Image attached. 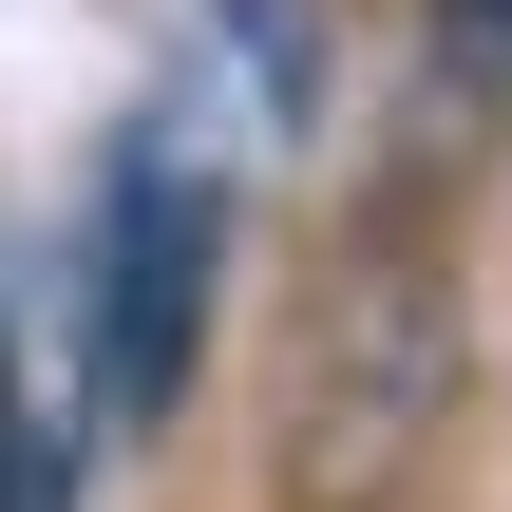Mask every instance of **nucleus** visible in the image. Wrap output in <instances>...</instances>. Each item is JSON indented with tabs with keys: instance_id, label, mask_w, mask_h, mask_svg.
<instances>
[{
	"instance_id": "1",
	"label": "nucleus",
	"mask_w": 512,
	"mask_h": 512,
	"mask_svg": "<svg viewBox=\"0 0 512 512\" xmlns=\"http://www.w3.org/2000/svg\"><path fill=\"white\" fill-rule=\"evenodd\" d=\"M190 342H209V171L171 133H114V171L76 209V418L152 437L190 399Z\"/></svg>"
},
{
	"instance_id": "2",
	"label": "nucleus",
	"mask_w": 512,
	"mask_h": 512,
	"mask_svg": "<svg viewBox=\"0 0 512 512\" xmlns=\"http://www.w3.org/2000/svg\"><path fill=\"white\" fill-rule=\"evenodd\" d=\"M57 475L76 456H57V418L19 399V342H0V512H57Z\"/></svg>"
},
{
	"instance_id": "3",
	"label": "nucleus",
	"mask_w": 512,
	"mask_h": 512,
	"mask_svg": "<svg viewBox=\"0 0 512 512\" xmlns=\"http://www.w3.org/2000/svg\"><path fill=\"white\" fill-rule=\"evenodd\" d=\"M437 76L456 95H512V0H437Z\"/></svg>"
}]
</instances>
